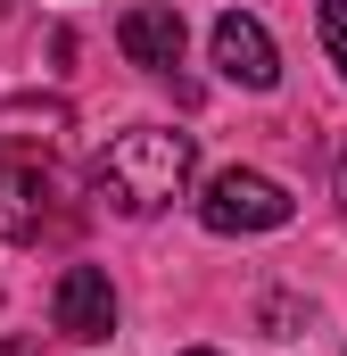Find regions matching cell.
<instances>
[{
    "label": "cell",
    "mask_w": 347,
    "mask_h": 356,
    "mask_svg": "<svg viewBox=\"0 0 347 356\" xmlns=\"http://www.w3.org/2000/svg\"><path fill=\"white\" fill-rule=\"evenodd\" d=\"M190 175H198V141H190V133H174V124H133V133H116V141L99 149L91 191H99L108 207H124V216H149V207L182 199Z\"/></svg>",
    "instance_id": "6da1fadb"
},
{
    "label": "cell",
    "mask_w": 347,
    "mask_h": 356,
    "mask_svg": "<svg viewBox=\"0 0 347 356\" xmlns=\"http://www.w3.org/2000/svg\"><path fill=\"white\" fill-rule=\"evenodd\" d=\"M198 224L207 232H281L289 224V191L273 175H257V166H223V175L198 191Z\"/></svg>",
    "instance_id": "7a4b0ae2"
},
{
    "label": "cell",
    "mask_w": 347,
    "mask_h": 356,
    "mask_svg": "<svg viewBox=\"0 0 347 356\" xmlns=\"http://www.w3.org/2000/svg\"><path fill=\"white\" fill-rule=\"evenodd\" d=\"M207 50H215L223 83H240V91H273L281 83V50H273V33H264L248 8H223L215 33H207Z\"/></svg>",
    "instance_id": "3957f363"
},
{
    "label": "cell",
    "mask_w": 347,
    "mask_h": 356,
    "mask_svg": "<svg viewBox=\"0 0 347 356\" xmlns=\"http://www.w3.org/2000/svg\"><path fill=\"white\" fill-rule=\"evenodd\" d=\"M50 323H58V340H108L116 332V282L99 266H67L58 273V290H50Z\"/></svg>",
    "instance_id": "277c9868"
},
{
    "label": "cell",
    "mask_w": 347,
    "mask_h": 356,
    "mask_svg": "<svg viewBox=\"0 0 347 356\" xmlns=\"http://www.w3.org/2000/svg\"><path fill=\"white\" fill-rule=\"evenodd\" d=\"M182 42H190V25H182V8H166V0H141V8L116 17V50L141 75H174L182 67Z\"/></svg>",
    "instance_id": "5b68a950"
},
{
    "label": "cell",
    "mask_w": 347,
    "mask_h": 356,
    "mask_svg": "<svg viewBox=\"0 0 347 356\" xmlns=\"http://www.w3.org/2000/svg\"><path fill=\"white\" fill-rule=\"evenodd\" d=\"M42 224H50V166L0 158V241H42Z\"/></svg>",
    "instance_id": "8992f818"
},
{
    "label": "cell",
    "mask_w": 347,
    "mask_h": 356,
    "mask_svg": "<svg viewBox=\"0 0 347 356\" xmlns=\"http://www.w3.org/2000/svg\"><path fill=\"white\" fill-rule=\"evenodd\" d=\"M314 33H323V50H331V67L347 75V0H323V8H314Z\"/></svg>",
    "instance_id": "52a82bcc"
},
{
    "label": "cell",
    "mask_w": 347,
    "mask_h": 356,
    "mask_svg": "<svg viewBox=\"0 0 347 356\" xmlns=\"http://www.w3.org/2000/svg\"><path fill=\"white\" fill-rule=\"evenodd\" d=\"M339 199H347V149H339Z\"/></svg>",
    "instance_id": "ba28073f"
},
{
    "label": "cell",
    "mask_w": 347,
    "mask_h": 356,
    "mask_svg": "<svg viewBox=\"0 0 347 356\" xmlns=\"http://www.w3.org/2000/svg\"><path fill=\"white\" fill-rule=\"evenodd\" d=\"M182 356H215V348H182Z\"/></svg>",
    "instance_id": "9c48e42d"
},
{
    "label": "cell",
    "mask_w": 347,
    "mask_h": 356,
    "mask_svg": "<svg viewBox=\"0 0 347 356\" xmlns=\"http://www.w3.org/2000/svg\"><path fill=\"white\" fill-rule=\"evenodd\" d=\"M0 8H8V0H0Z\"/></svg>",
    "instance_id": "30bf717a"
}]
</instances>
